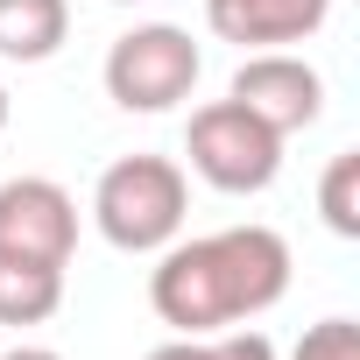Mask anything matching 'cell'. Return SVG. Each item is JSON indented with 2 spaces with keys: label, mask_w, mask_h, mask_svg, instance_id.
Here are the masks:
<instances>
[{
  "label": "cell",
  "mask_w": 360,
  "mask_h": 360,
  "mask_svg": "<svg viewBox=\"0 0 360 360\" xmlns=\"http://www.w3.org/2000/svg\"><path fill=\"white\" fill-rule=\"evenodd\" d=\"M290 290V240L262 219L248 226H219V233H198L184 240L176 233L155 269H148V304L169 332H226V325H248L262 311H276Z\"/></svg>",
  "instance_id": "obj_1"
},
{
  "label": "cell",
  "mask_w": 360,
  "mask_h": 360,
  "mask_svg": "<svg viewBox=\"0 0 360 360\" xmlns=\"http://www.w3.org/2000/svg\"><path fill=\"white\" fill-rule=\"evenodd\" d=\"M191 219V176L169 155H120L92 184V226L120 255H162Z\"/></svg>",
  "instance_id": "obj_2"
},
{
  "label": "cell",
  "mask_w": 360,
  "mask_h": 360,
  "mask_svg": "<svg viewBox=\"0 0 360 360\" xmlns=\"http://www.w3.org/2000/svg\"><path fill=\"white\" fill-rule=\"evenodd\" d=\"M198 71H205V50L176 22H141L106 50L99 78H106V99L120 113H169L198 92Z\"/></svg>",
  "instance_id": "obj_3"
},
{
  "label": "cell",
  "mask_w": 360,
  "mask_h": 360,
  "mask_svg": "<svg viewBox=\"0 0 360 360\" xmlns=\"http://www.w3.org/2000/svg\"><path fill=\"white\" fill-rule=\"evenodd\" d=\"M184 155H191V169L212 191L255 198V191L276 184V169H283V134L269 120H255L240 99H205L191 113V127H184Z\"/></svg>",
  "instance_id": "obj_4"
},
{
  "label": "cell",
  "mask_w": 360,
  "mask_h": 360,
  "mask_svg": "<svg viewBox=\"0 0 360 360\" xmlns=\"http://www.w3.org/2000/svg\"><path fill=\"white\" fill-rule=\"evenodd\" d=\"M0 255L71 269V255H78V198L57 176H8L0 184Z\"/></svg>",
  "instance_id": "obj_5"
},
{
  "label": "cell",
  "mask_w": 360,
  "mask_h": 360,
  "mask_svg": "<svg viewBox=\"0 0 360 360\" xmlns=\"http://www.w3.org/2000/svg\"><path fill=\"white\" fill-rule=\"evenodd\" d=\"M226 99H240L255 120H269L283 141L304 134L318 113H325V78L318 64H304L297 50H248V64L233 71Z\"/></svg>",
  "instance_id": "obj_6"
},
{
  "label": "cell",
  "mask_w": 360,
  "mask_h": 360,
  "mask_svg": "<svg viewBox=\"0 0 360 360\" xmlns=\"http://www.w3.org/2000/svg\"><path fill=\"white\" fill-rule=\"evenodd\" d=\"M332 15V0H205V29L240 50H290L311 43Z\"/></svg>",
  "instance_id": "obj_7"
},
{
  "label": "cell",
  "mask_w": 360,
  "mask_h": 360,
  "mask_svg": "<svg viewBox=\"0 0 360 360\" xmlns=\"http://www.w3.org/2000/svg\"><path fill=\"white\" fill-rule=\"evenodd\" d=\"M71 36V0H0V57L43 64Z\"/></svg>",
  "instance_id": "obj_8"
},
{
  "label": "cell",
  "mask_w": 360,
  "mask_h": 360,
  "mask_svg": "<svg viewBox=\"0 0 360 360\" xmlns=\"http://www.w3.org/2000/svg\"><path fill=\"white\" fill-rule=\"evenodd\" d=\"M64 304V269L0 255V325H43Z\"/></svg>",
  "instance_id": "obj_9"
},
{
  "label": "cell",
  "mask_w": 360,
  "mask_h": 360,
  "mask_svg": "<svg viewBox=\"0 0 360 360\" xmlns=\"http://www.w3.org/2000/svg\"><path fill=\"white\" fill-rule=\"evenodd\" d=\"M148 360H276V339L255 332V325H226V332H198V339L176 332V339L155 346Z\"/></svg>",
  "instance_id": "obj_10"
},
{
  "label": "cell",
  "mask_w": 360,
  "mask_h": 360,
  "mask_svg": "<svg viewBox=\"0 0 360 360\" xmlns=\"http://www.w3.org/2000/svg\"><path fill=\"white\" fill-rule=\"evenodd\" d=\"M318 212L339 240H360V148H339L318 176Z\"/></svg>",
  "instance_id": "obj_11"
},
{
  "label": "cell",
  "mask_w": 360,
  "mask_h": 360,
  "mask_svg": "<svg viewBox=\"0 0 360 360\" xmlns=\"http://www.w3.org/2000/svg\"><path fill=\"white\" fill-rule=\"evenodd\" d=\"M290 360H360V325L353 318H318Z\"/></svg>",
  "instance_id": "obj_12"
},
{
  "label": "cell",
  "mask_w": 360,
  "mask_h": 360,
  "mask_svg": "<svg viewBox=\"0 0 360 360\" xmlns=\"http://www.w3.org/2000/svg\"><path fill=\"white\" fill-rule=\"evenodd\" d=\"M0 360H64L57 346H15V353H0Z\"/></svg>",
  "instance_id": "obj_13"
},
{
  "label": "cell",
  "mask_w": 360,
  "mask_h": 360,
  "mask_svg": "<svg viewBox=\"0 0 360 360\" xmlns=\"http://www.w3.org/2000/svg\"><path fill=\"white\" fill-rule=\"evenodd\" d=\"M8 113H15V99H8V78H0V134H8Z\"/></svg>",
  "instance_id": "obj_14"
},
{
  "label": "cell",
  "mask_w": 360,
  "mask_h": 360,
  "mask_svg": "<svg viewBox=\"0 0 360 360\" xmlns=\"http://www.w3.org/2000/svg\"><path fill=\"white\" fill-rule=\"evenodd\" d=\"M120 8H134V0H120Z\"/></svg>",
  "instance_id": "obj_15"
}]
</instances>
